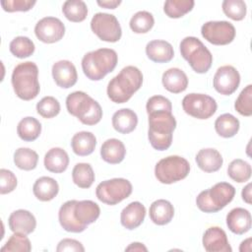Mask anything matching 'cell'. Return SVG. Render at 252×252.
<instances>
[{"label":"cell","instance_id":"cell-36","mask_svg":"<svg viewBox=\"0 0 252 252\" xmlns=\"http://www.w3.org/2000/svg\"><path fill=\"white\" fill-rule=\"evenodd\" d=\"M251 165L247 161L240 158L233 159L227 167L228 176L238 183L248 181L251 177Z\"/></svg>","mask_w":252,"mask_h":252},{"label":"cell","instance_id":"cell-22","mask_svg":"<svg viewBox=\"0 0 252 252\" xmlns=\"http://www.w3.org/2000/svg\"><path fill=\"white\" fill-rule=\"evenodd\" d=\"M100 214V209L96 203L91 200L77 201L74 207V216L83 225L88 226L94 222Z\"/></svg>","mask_w":252,"mask_h":252},{"label":"cell","instance_id":"cell-19","mask_svg":"<svg viewBox=\"0 0 252 252\" xmlns=\"http://www.w3.org/2000/svg\"><path fill=\"white\" fill-rule=\"evenodd\" d=\"M228 229L238 235L247 232L251 228V215L248 210L234 208L226 216Z\"/></svg>","mask_w":252,"mask_h":252},{"label":"cell","instance_id":"cell-39","mask_svg":"<svg viewBox=\"0 0 252 252\" xmlns=\"http://www.w3.org/2000/svg\"><path fill=\"white\" fill-rule=\"evenodd\" d=\"M9 48L14 56L23 59L34 52V43L27 36H17L10 42Z\"/></svg>","mask_w":252,"mask_h":252},{"label":"cell","instance_id":"cell-15","mask_svg":"<svg viewBox=\"0 0 252 252\" xmlns=\"http://www.w3.org/2000/svg\"><path fill=\"white\" fill-rule=\"evenodd\" d=\"M52 77L56 85L63 89L73 87L78 80L75 65L69 60H60L52 66Z\"/></svg>","mask_w":252,"mask_h":252},{"label":"cell","instance_id":"cell-11","mask_svg":"<svg viewBox=\"0 0 252 252\" xmlns=\"http://www.w3.org/2000/svg\"><path fill=\"white\" fill-rule=\"evenodd\" d=\"M91 29L103 41L116 42L121 38L120 24L112 14L96 13L91 21Z\"/></svg>","mask_w":252,"mask_h":252},{"label":"cell","instance_id":"cell-5","mask_svg":"<svg viewBox=\"0 0 252 252\" xmlns=\"http://www.w3.org/2000/svg\"><path fill=\"white\" fill-rule=\"evenodd\" d=\"M66 107L70 114L76 116L85 125H95L102 118L99 103L81 91L74 92L67 96Z\"/></svg>","mask_w":252,"mask_h":252},{"label":"cell","instance_id":"cell-14","mask_svg":"<svg viewBox=\"0 0 252 252\" xmlns=\"http://www.w3.org/2000/svg\"><path fill=\"white\" fill-rule=\"evenodd\" d=\"M213 84L218 93L223 95H229L237 90L240 84V75L233 66L224 65L217 70Z\"/></svg>","mask_w":252,"mask_h":252},{"label":"cell","instance_id":"cell-38","mask_svg":"<svg viewBox=\"0 0 252 252\" xmlns=\"http://www.w3.org/2000/svg\"><path fill=\"white\" fill-rule=\"evenodd\" d=\"M155 24L153 15L148 11H139L130 20V29L136 33L148 32Z\"/></svg>","mask_w":252,"mask_h":252},{"label":"cell","instance_id":"cell-6","mask_svg":"<svg viewBox=\"0 0 252 252\" xmlns=\"http://www.w3.org/2000/svg\"><path fill=\"white\" fill-rule=\"evenodd\" d=\"M235 195V188L227 182H219L213 187L200 192L196 198L197 207L205 213H217L230 203Z\"/></svg>","mask_w":252,"mask_h":252},{"label":"cell","instance_id":"cell-21","mask_svg":"<svg viewBox=\"0 0 252 252\" xmlns=\"http://www.w3.org/2000/svg\"><path fill=\"white\" fill-rule=\"evenodd\" d=\"M77 200H70L65 202L59 209L58 219L60 225L68 232L79 233L84 231L87 226L81 224L74 216V207Z\"/></svg>","mask_w":252,"mask_h":252},{"label":"cell","instance_id":"cell-29","mask_svg":"<svg viewBox=\"0 0 252 252\" xmlns=\"http://www.w3.org/2000/svg\"><path fill=\"white\" fill-rule=\"evenodd\" d=\"M45 168L53 173L65 171L69 165L68 154L61 148H52L44 156Z\"/></svg>","mask_w":252,"mask_h":252},{"label":"cell","instance_id":"cell-18","mask_svg":"<svg viewBox=\"0 0 252 252\" xmlns=\"http://www.w3.org/2000/svg\"><path fill=\"white\" fill-rule=\"evenodd\" d=\"M146 216V208L140 202H132L127 205L121 212L120 221L121 224L129 229H135L142 224Z\"/></svg>","mask_w":252,"mask_h":252},{"label":"cell","instance_id":"cell-9","mask_svg":"<svg viewBox=\"0 0 252 252\" xmlns=\"http://www.w3.org/2000/svg\"><path fill=\"white\" fill-rule=\"evenodd\" d=\"M132 193V184L125 178H112L100 182L95 189L96 198L109 206L116 205Z\"/></svg>","mask_w":252,"mask_h":252},{"label":"cell","instance_id":"cell-7","mask_svg":"<svg viewBox=\"0 0 252 252\" xmlns=\"http://www.w3.org/2000/svg\"><path fill=\"white\" fill-rule=\"evenodd\" d=\"M180 53L191 68L199 74L209 71L213 63V55L204 43L195 36H186L180 42Z\"/></svg>","mask_w":252,"mask_h":252},{"label":"cell","instance_id":"cell-12","mask_svg":"<svg viewBox=\"0 0 252 252\" xmlns=\"http://www.w3.org/2000/svg\"><path fill=\"white\" fill-rule=\"evenodd\" d=\"M201 33L212 44L225 45L234 39L235 28L226 21H210L202 26Z\"/></svg>","mask_w":252,"mask_h":252},{"label":"cell","instance_id":"cell-35","mask_svg":"<svg viewBox=\"0 0 252 252\" xmlns=\"http://www.w3.org/2000/svg\"><path fill=\"white\" fill-rule=\"evenodd\" d=\"M38 155L29 148H19L14 153V162L20 169L32 170L36 167Z\"/></svg>","mask_w":252,"mask_h":252},{"label":"cell","instance_id":"cell-30","mask_svg":"<svg viewBox=\"0 0 252 252\" xmlns=\"http://www.w3.org/2000/svg\"><path fill=\"white\" fill-rule=\"evenodd\" d=\"M96 138L92 132L81 131L76 133L71 140L73 152L80 157L91 155L95 148Z\"/></svg>","mask_w":252,"mask_h":252},{"label":"cell","instance_id":"cell-17","mask_svg":"<svg viewBox=\"0 0 252 252\" xmlns=\"http://www.w3.org/2000/svg\"><path fill=\"white\" fill-rule=\"evenodd\" d=\"M8 224L9 228L13 232L30 234L34 230L36 226V220L31 212L21 209L14 211L10 215Z\"/></svg>","mask_w":252,"mask_h":252},{"label":"cell","instance_id":"cell-33","mask_svg":"<svg viewBox=\"0 0 252 252\" xmlns=\"http://www.w3.org/2000/svg\"><path fill=\"white\" fill-rule=\"evenodd\" d=\"M73 182L80 188H90L94 181V173L90 163H77L72 170Z\"/></svg>","mask_w":252,"mask_h":252},{"label":"cell","instance_id":"cell-27","mask_svg":"<svg viewBox=\"0 0 252 252\" xmlns=\"http://www.w3.org/2000/svg\"><path fill=\"white\" fill-rule=\"evenodd\" d=\"M137 124L138 116L130 108H121L112 116V126L121 134H128L134 131Z\"/></svg>","mask_w":252,"mask_h":252},{"label":"cell","instance_id":"cell-32","mask_svg":"<svg viewBox=\"0 0 252 252\" xmlns=\"http://www.w3.org/2000/svg\"><path fill=\"white\" fill-rule=\"evenodd\" d=\"M215 129L220 137L231 138L239 130V120L230 113L221 114L215 121Z\"/></svg>","mask_w":252,"mask_h":252},{"label":"cell","instance_id":"cell-49","mask_svg":"<svg viewBox=\"0 0 252 252\" xmlns=\"http://www.w3.org/2000/svg\"><path fill=\"white\" fill-rule=\"evenodd\" d=\"M241 196L244 202H246L247 204H251V183H248L241 192Z\"/></svg>","mask_w":252,"mask_h":252},{"label":"cell","instance_id":"cell-26","mask_svg":"<svg viewBox=\"0 0 252 252\" xmlns=\"http://www.w3.org/2000/svg\"><path fill=\"white\" fill-rule=\"evenodd\" d=\"M126 155V149L124 144L115 138L108 139L101 145L100 156L101 158L110 164H116L121 162Z\"/></svg>","mask_w":252,"mask_h":252},{"label":"cell","instance_id":"cell-42","mask_svg":"<svg viewBox=\"0 0 252 252\" xmlns=\"http://www.w3.org/2000/svg\"><path fill=\"white\" fill-rule=\"evenodd\" d=\"M235 110L243 116L252 115V85L245 87L234 103Z\"/></svg>","mask_w":252,"mask_h":252},{"label":"cell","instance_id":"cell-46","mask_svg":"<svg viewBox=\"0 0 252 252\" xmlns=\"http://www.w3.org/2000/svg\"><path fill=\"white\" fill-rule=\"evenodd\" d=\"M0 180H1L0 181V183H1L0 193L2 195L14 191V189L17 186V177L11 170L1 168L0 169Z\"/></svg>","mask_w":252,"mask_h":252},{"label":"cell","instance_id":"cell-50","mask_svg":"<svg viewBox=\"0 0 252 252\" xmlns=\"http://www.w3.org/2000/svg\"><path fill=\"white\" fill-rule=\"evenodd\" d=\"M125 251H148V249L143 243L133 242L125 248Z\"/></svg>","mask_w":252,"mask_h":252},{"label":"cell","instance_id":"cell-25","mask_svg":"<svg viewBox=\"0 0 252 252\" xmlns=\"http://www.w3.org/2000/svg\"><path fill=\"white\" fill-rule=\"evenodd\" d=\"M174 216L172 204L164 199H159L152 203L150 207V219L158 225H164L171 221Z\"/></svg>","mask_w":252,"mask_h":252},{"label":"cell","instance_id":"cell-48","mask_svg":"<svg viewBox=\"0 0 252 252\" xmlns=\"http://www.w3.org/2000/svg\"><path fill=\"white\" fill-rule=\"evenodd\" d=\"M97 5L106 9H115L121 4L120 0H105V1H96Z\"/></svg>","mask_w":252,"mask_h":252},{"label":"cell","instance_id":"cell-10","mask_svg":"<svg viewBox=\"0 0 252 252\" xmlns=\"http://www.w3.org/2000/svg\"><path fill=\"white\" fill-rule=\"evenodd\" d=\"M183 110L197 119H208L217 111L215 98L205 94H189L182 99Z\"/></svg>","mask_w":252,"mask_h":252},{"label":"cell","instance_id":"cell-1","mask_svg":"<svg viewBox=\"0 0 252 252\" xmlns=\"http://www.w3.org/2000/svg\"><path fill=\"white\" fill-rule=\"evenodd\" d=\"M143 74L135 66L124 67L107 85V95L115 103H124L142 87Z\"/></svg>","mask_w":252,"mask_h":252},{"label":"cell","instance_id":"cell-3","mask_svg":"<svg viewBox=\"0 0 252 252\" xmlns=\"http://www.w3.org/2000/svg\"><path fill=\"white\" fill-rule=\"evenodd\" d=\"M11 81L15 94L21 99L31 100L39 94L38 68L32 61L18 64L13 70Z\"/></svg>","mask_w":252,"mask_h":252},{"label":"cell","instance_id":"cell-34","mask_svg":"<svg viewBox=\"0 0 252 252\" xmlns=\"http://www.w3.org/2000/svg\"><path fill=\"white\" fill-rule=\"evenodd\" d=\"M62 12L70 22L80 23L87 18L88 7L82 0H68L64 2Z\"/></svg>","mask_w":252,"mask_h":252},{"label":"cell","instance_id":"cell-45","mask_svg":"<svg viewBox=\"0 0 252 252\" xmlns=\"http://www.w3.org/2000/svg\"><path fill=\"white\" fill-rule=\"evenodd\" d=\"M35 0H4L1 1V6L6 12H26L31 10L34 4Z\"/></svg>","mask_w":252,"mask_h":252},{"label":"cell","instance_id":"cell-23","mask_svg":"<svg viewBox=\"0 0 252 252\" xmlns=\"http://www.w3.org/2000/svg\"><path fill=\"white\" fill-rule=\"evenodd\" d=\"M164 89L172 94L184 92L188 86L186 74L179 68H170L162 74L161 78Z\"/></svg>","mask_w":252,"mask_h":252},{"label":"cell","instance_id":"cell-2","mask_svg":"<svg viewBox=\"0 0 252 252\" xmlns=\"http://www.w3.org/2000/svg\"><path fill=\"white\" fill-rule=\"evenodd\" d=\"M148 138L152 147L158 151L167 150L172 143V134L176 120L170 111L160 110L148 113Z\"/></svg>","mask_w":252,"mask_h":252},{"label":"cell","instance_id":"cell-24","mask_svg":"<svg viewBox=\"0 0 252 252\" xmlns=\"http://www.w3.org/2000/svg\"><path fill=\"white\" fill-rule=\"evenodd\" d=\"M196 162L200 169L205 172L218 171L223 162L222 157L216 149H202L196 155Z\"/></svg>","mask_w":252,"mask_h":252},{"label":"cell","instance_id":"cell-43","mask_svg":"<svg viewBox=\"0 0 252 252\" xmlns=\"http://www.w3.org/2000/svg\"><path fill=\"white\" fill-rule=\"evenodd\" d=\"M36 111L43 118H52L60 112V103L53 96H44L37 102Z\"/></svg>","mask_w":252,"mask_h":252},{"label":"cell","instance_id":"cell-47","mask_svg":"<svg viewBox=\"0 0 252 252\" xmlns=\"http://www.w3.org/2000/svg\"><path fill=\"white\" fill-rule=\"evenodd\" d=\"M57 252H64V251H79V252H84L85 248L83 244L76 240V239H71V238H64L62 239L56 248Z\"/></svg>","mask_w":252,"mask_h":252},{"label":"cell","instance_id":"cell-20","mask_svg":"<svg viewBox=\"0 0 252 252\" xmlns=\"http://www.w3.org/2000/svg\"><path fill=\"white\" fill-rule=\"evenodd\" d=\"M146 54L149 59L156 63H166L173 58L174 51L169 42L156 39L148 42L146 45Z\"/></svg>","mask_w":252,"mask_h":252},{"label":"cell","instance_id":"cell-16","mask_svg":"<svg viewBox=\"0 0 252 252\" xmlns=\"http://www.w3.org/2000/svg\"><path fill=\"white\" fill-rule=\"evenodd\" d=\"M203 246L208 252H231L225 231L219 226L209 227L203 235Z\"/></svg>","mask_w":252,"mask_h":252},{"label":"cell","instance_id":"cell-37","mask_svg":"<svg viewBox=\"0 0 252 252\" xmlns=\"http://www.w3.org/2000/svg\"><path fill=\"white\" fill-rule=\"evenodd\" d=\"M195 5L193 0H167L164 2L163 11L172 19H178L189 13Z\"/></svg>","mask_w":252,"mask_h":252},{"label":"cell","instance_id":"cell-51","mask_svg":"<svg viewBox=\"0 0 252 252\" xmlns=\"http://www.w3.org/2000/svg\"><path fill=\"white\" fill-rule=\"evenodd\" d=\"M239 251L244 252V251H251V238H247L244 241L241 242Z\"/></svg>","mask_w":252,"mask_h":252},{"label":"cell","instance_id":"cell-31","mask_svg":"<svg viewBox=\"0 0 252 252\" xmlns=\"http://www.w3.org/2000/svg\"><path fill=\"white\" fill-rule=\"evenodd\" d=\"M41 132V124L34 117H25L23 118L17 127L18 136L26 142H32L36 140Z\"/></svg>","mask_w":252,"mask_h":252},{"label":"cell","instance_id":"cell-4","mask_svg":"<svg viewBox=\"0 0 252 252\" xmlns=\"http://www.w3.org/2000/svg\"><path fill=\"white\" fill-rule=\"evenodd\" d=\"M118 57L111 48H99L86 53L82 59V69L88 79L99 81L112 72L117 65Z\"/></svg>","mask_w":252,"mask_h":252},{"label":"cell","instance_id":"cell-40","mask_svg":"<svg viewBox=\"0 0 252 252\" xmlns=\"http://www.w3.org/2000/svg\"><path fill=\"white\" fill-rule=\"evenodd\" d=\"M26 235L24 233L14 232L1 248V252H30L32 250V244Z\"/></svg>","mask_w":252,"mask_h":252},{"label":"cell","instance_id":"cell-41","mask_svg":"<svg viewBox=\"0 0 252 252\" xmlns=\"http://www.w3.org/2000/svg\"><path fill=\"white\" fill-rule=\"evenodd\" d=\"M221 7L224 15L233 21H241L246 16L247 8L242 0H224Z\"/></svg>","mask_w":252,"mask_h":252},{"label":"cell","instance_id":"cell-8","mask_svg":"<svg viewBox=\"0 0 252 252\" xmlns=\"http://www.w3.org/2000/svg\"><path fill=\"white\" fill-rule=\"evenodd\" d=\"M190 171L188 160L179 156H169L160 159L155 167L157 179L163 184H171L184 179Z\"/></svg>","mask_w":252,"mask_h":252},{"label":"cell","instance_id":"cell-13","mask_svg":"<svg viewBox=\"0 0 252 252\" xmlns=\"http://www.w3.org/2000/svg\"><path fill=\"white\" fill-rule=\"evenodd\" d=\"M34 33L40 41L54 43L64 36L65 26L58 18L45 17L36 23Z\"/></svg>","mask_w":252,"mask_h":252},{"label":"cell","instance_id":"cell-44","mask_svg":"<svg viewBox=\"0 0 252 252\" xmlns=\"http://www.w3.org/2000/svg\"><path fill=\"white\" fill-rule=\"evenodd\" d=\"M146 109H147V113H151L154 111H160V110L171 112L172 105L170 100L165 96L154 95L148 99L146 104Z\"/></svg>","mask_w":252,"mask_h":252},{"label":"cell","instance_id":"cell-28","mask_svg":"<svg viewBox=\"0 0 252 252\" xmlns=\"http://www.w3.org/2000/svg\"><path fill=\"white\" fill-rule=\"evenodd\" d=\"M32 192L39 201L48 202L57 196L59 192V185L55 179L48 176H42L34 182Z\"/></svg>","mask_w":252,"mask_h":252}]
</instances>
